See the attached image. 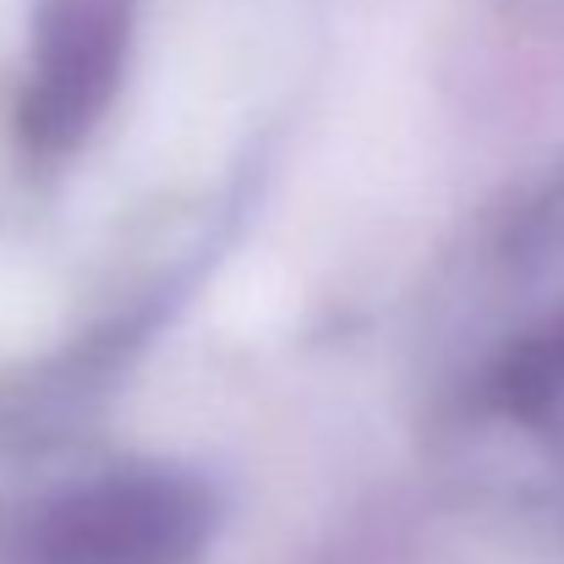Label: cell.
Here are the masks:
<instances>
[{
	"mask_svg": "<svg viewBox=\"0 0 564 564\" xmlns=\"http://www.w3.org/2000/svg\"><path fill=\"white\" fill-rule=\"evenodd\" d=\"M132 39V0H44L33 28V72L17 105L33 154H66L105 116Z\"/></svg>",
	"mask_w": 564,
	"mask_h": 564,
	"instance_id": "obj_2",
	"label": "cell"
},
{
	"mask_svg": "<svg viewBox=\"0 0 564 564\" xmlns=\"http://www.w3.org/2000/svg\"><path fill=\"white\" fill-rule=\"evenodd\" d=\"M214 527L208 494L176 471H116L44 505L11 564H187Z\"/></svg>",
	"mask_w": 564,
	"mask_h": 564,
	"instance_id": "obj_1",
	"label": "cell"
}]
</instances>
